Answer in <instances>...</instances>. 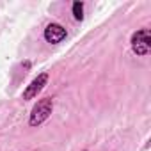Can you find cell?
Segmentation results:
<instances>
[{"instance_id": "6da1fadb", "label": "cell", "mask_w": 151, "mask_h": 151, "mask_svg": "<svg viewBox=\"0 0 151 151\" xmlns=\"http://www.w3.org/2000/svg\"><path fill=\"white\" fill-rule=\"evenodd\" d=\"M52 110H53V101H52L50 98L39 100V101H37V105L32 109V114H30V121H29V123H30V126H37V124L45 123V121L50 117Z\"/></svg>"}, {"instance_id": "7a4b0ae2", "label": "cell", "mask_w": 151, "mask_h": 151, "mask_svg": "<svg viewBox=\"0 0 151 151\" xmlns=\"http://www.w3.org/2000/svg\"><path fill=\"white\" fill-rule=\"evenodd\" d=\"M151 48V34L149 29H140L132 36V50L137 55H147Z\"/></svg>"}, {"instance_id": "3957f363", "label": "cell", "mask_w": 151, "mask_h": 151, "mask_svg": "<svg viewBox=\"0 0 151 151\" xmlns=\"http://www.w3.org/2000/svg\"><path fill=\"white\" fill-rule=\"evenodd\" d=\"M46 82H48V75H46V73L37 75V78H34V80L30 82V86H27V89H25V93H23V100H32V98H36V96L41 93V89L46 86Z\"/></svg>"}, {"instance_id": "277c9868", "label": "cell", "mask_w": 151, "mask_h": 151, "mask_svg": "<svg viewBox=\"0 0 151 151\" xmlns=\"http://www.w3.org/2000/svg\"><path fill=\"white\" fill-rule=\"evenodd\" d=\"M66 37V29L59 23H50L46 29H45V39L52 45H57L60 43L62 39Z\"/></svg>"}, {"instance_id": "5b68a950", "label": "cell", "mask_w": 151, "mask_h": 151, "mask_svg": "<svg viewBox=\"0 0 151 151\" xmlns=\"http://www.w3.org/2000/svg\"><path fill=\"white\" fill-rule=\"evenodd\" d=\"M73 14L77 20H82L84 18V4L82 2H75L73 4Z\"/></svg>"}]
</instances>
